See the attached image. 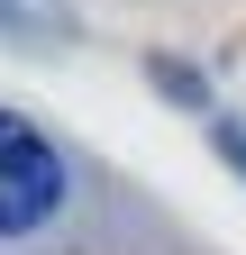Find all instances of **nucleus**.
<instances>
[{
    "instance_id": "nucleus-1",
    "label": "nucleus",
    "mask_w": 246,
    "mask_h": 255,
    "mask_svg": "<svg viewBox=\"0 0 246 255\" xmlns=\"http://www.w3.org/2000/svg\"><path fill=\"white\" fill-rule=\"evenodd\" d=\"M64 210V155L46 146V128L0 110V237H27Z\"/></svg>"
},
{
    "instance_id": "nucleus-2",
    "label": "nucleus",
    "mask_w": 246,
    "mask_h": 255,
    "mask_svg": "<svg viewBox=\"0 0 246 255\" xmlns=\"http://www.w3.org/2000/svg\"><path fill=\"white\" fill-rule=\"evenodd\" d=\"M219 146H228V164L246 173V128H219Z\"/></svg>"
}]
</instances>
